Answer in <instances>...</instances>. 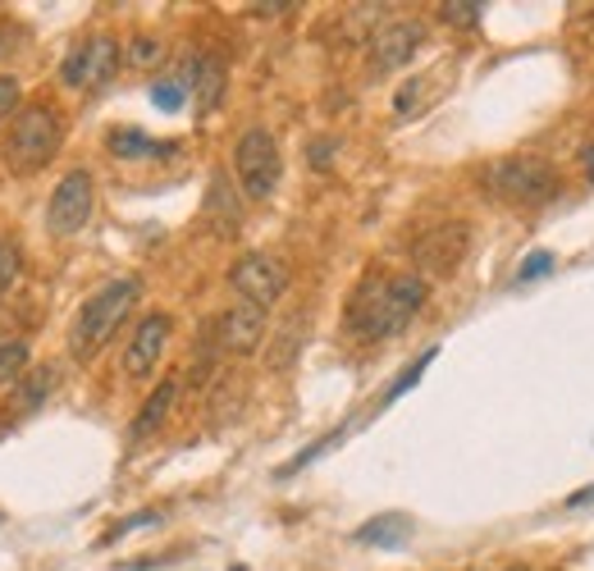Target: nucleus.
<instances>
[{
	"label": "nucleus",
	"mask_w": 594,
	"mask_h": 571,
	"mask_svg": "<svg viewBox=\"0 0 594 571\" xmlns=\"http://www.w3.org/2000/svg\"><path fill=\"white\" fill-rule=\"evenodd\" d=\"M430 361H434V348H430V352H421L417 361H411V366L403 371V380H398V384L389 388V394H384V403H394V398H403V394H407V388H411V384H417V380L426 375V366H430Z\"/></svg>",
	"instance_id": "nucleus-22"
},
{
	"label": "nucleus",
	"mask_w": 594,
	"mask_h": 571,
	"mask_svg": "<svg viewBox=\"0 0 594 571\" xmlns=\"http://www.w3.org/2000/svg\"><path fill=\"white\" fill-rule=\"evenodd\" d=\"M165 56V46L156 42V37H133V46H128V60H133V65H156Z\"/></svg>",
	"instance_id": "nucleus-24"
},
{
	"label": "nucleus",
	"mask_w": 594,
	"mask_h": 571,
	"mask_svg": "<svg viewBox=\"0 0 594 571\" xmlns=\"http://www.w3.org/2000/svg\"><path fill=\"white\" fill-rule=\"evenodd\" d=\"M115 69H119V42L110 33H96V37H88L69 50L65 65H60V78L79 92H96V88L110 83Z\"/></svg>",
	"instance_id": "nucleus-7"
},
{
	"label": "nucleus",
	"mask_w": 594,
	"mask_h": 571,
	"mask_svg": "<svg viewBox=\"0 0 594 571\" xmlns=\"http://www.w3.org/2000/svg\"><path fill=\"white\" fill-rule=\"evenodd\" d=\"M19 275H23V261H19V247H10V243H0V298H5L14 283H19Z\"/></svg>",
	"instance_id": "nucleus-19"
},
{
	"label": "nucleus",
	"mask_w": 594,
	"mask_h": 571,
	"mask_svg": "<svg viewBox=\"0 0 594 571\" xmlns=\"http://www.w3.org/2000/svg\"><path fill=\"white\" fill-rule=\"evenodd\" d=\"M503 571H535V567H503Z\"/></svg>",
	"instance_id": "nucleus-31"
},
{
	"label": "nucleus",
	"mask_w": 594,
	"mask_h": 571,
	"mask_svg": "<svg viewBox=\"0 0 594 571\" xmlns=\"http://www.w3.org/2000/svg\"><path fill=\"white\" fill-rule=\"evenodd\" d=\"M19 101H23V83L14 73H0V119H10L19 110Z\"/></svg>",
	"instance_id": "nucleus-23"
},
{
	"label": "nucleus",
	"mask_w": 594,
	"mask_h": 571,
	"mask_svg": "<svg viewBox=\"0 0 594 571\" xmlns=\"http://www.w3.org/2000/svg\"><path fill=\"white\" fill-rule=\"evenodd\" d=\"M188 92L197 96V110H216L224 96V60L220 56H197L193 73H188Z\"/></svg>",
	"instance_id": "nucleus-13"
},
{
	"label": "nucleus",
	"mask_w": 594,
	"mask_h": 571,
	"mask_svg": "<svg viewBox=\"0 0 594 571\" xmlns=\"http://www.w3.org/2000/svg\"><path fill=\"white\" fill-rule=\"evenodd\" d=\"M142 298V279L133 275H124V279H110L106 289H96L83 306H79V316H73V329H69V352L73 361H92L101 348H106L119 325L128 321V311L138 306Z\"/></svg>",
	"instance_id": "nucleus-2"
},
{
	"label": "nucleus",
	"mask_w": 594,
	"mask_h": 571,
	"mask_svg": "<svg viewBox=\"0 0 594 571\" xmlns=\"http://www.w3.org/2000/svg\"><path fill=\"white\" fill-rule=\"evenodd\" d=\"M426 83H430V78H407V83L398 88V96H394V110L407 119L411 110H417L421 106V96H426Z\"/></svg>",
	"instance_id": "nucleus-20"
},
{
	"label": "nucleus",
	"mask_w": 594,
	"mask_h": 571,
	"mask_svg": "<svg viewBox=\"0 0 594 571\" xmlns=\"http://www.w3.org/2000/svg\"><path fill=\"white\" fill-rule=\"evenodd\" d=\"M421 42H426V23H417V19L384 23V28L371 37V50H366L371 73H394V69H403V65L421 50Z\"/></svg>",
	"instance_id": "nucleus-11"
},
{
	"label": "nucleus",
	"mask_w": 594,
	"mask_h": 571,
	"mask_svg": "<svg viewBox=\"0 0 594 571\" xmlns=\"http://www.w3.org/2000/svg\"><path fill=\"white\" fill-rule=\"evenodd\" d=\"M334 147H339V142H334V138H325V142H312V165H316V170H325V165L334 161V155H329Z\"/></svg>",
	"instance_id": "nucleus-27"
},
{
	"label": "nucleus",
	"mask_w": 594,
	"mask_h": 571,
	"mask_svg": "<svg viewBox=\"0 0 594 571\" xmlns=\"http://www.w3.org/2000/svg\"><path fill=\"white\" fill-rule=\"evenodd\" d=\"M170 334H174V321L165 316V311H151V316L138 321L133 339L124 343V375L128 380H142L161 366V357L170 348Z\"/></svg>",
	"instance_id": "nucleus-10"
},
{
	"label": "nucleus",
	"mask_w": 594,
	"mask_h": 571,
	"mask_svg": "<svg viewBox=\"0 0 594 571\" xmlns=\"http://www.w3.org/2000/svg\"><path fill=\"white\" fill-rule=\"evenodd\" d=\"M407 535H411V522H407V516H375L371 526L357 531L361 544H384V549H394V544H407Z\"/></svg>",
	"instance_id": "nucleus-17"
},
{
	"label": "nucleus",
	"mask_w": 594,
	"mask_h": 571,
	"mask_svg": "<svg viewBox=\"0 0 594 571\" xmlns=\"http://www.w3.org/2000/svg\"><path fill=\"white\" fill-rule=\"evenodd\" d=\"M261 339H266V311L252 306V302H234L216 321V343L234 357H252L256 348H261Z\"/></svg>",
	"instance_id": "nucleus-12"
},
{
	"label": "nucleus",
	"mask_w": 594,
	"mask_h": 571,
	"mask_svg": "<svg viewBox=\"0 0 594 571\" xmlns=\"http://www.w3.org/2000/svg\"><path fill=\"white\" fill-rule=\"evenodd\" d=\"M229 283H234V293L243 302L266 311V306H275L283 293H289V270L266 252H247V256L234 261V270H229Z\"/></svg>",
	"instance_id": "nucleus-8"
},
{
	"label": "nucleus",
	"mask_w": 594,
	"mask_h": 571,
	"mask_svg": "<svg viewBox=\"0 0 594 571\" xmlns=\"http://www.w3.org/2000/svg\"><path fill=\"white\" fill-rule=\"evenodd\" d=\"M14 23H0V56H14Z\"/></svg>",
	"instance_id": "nucleus-28"
},
{
	"label": "nucleus",
	"mask_w": 594,
	"mask_h": 571,
	"mask_svg": "<svg viewBox=\"0 0 594 571\" xmlns=\"http://www.w3.org/2000/svg\"><path fill=\"white\" fill-rule=\"evenodd\" d=\"M467 247H471V229L462 224V220H453V224H434V229L421 233L417 243H411V261L421 266V279H426V275L444 279V275H453V270L462 266Z\"/></svg>",
	"instance_id": "nucleus-9"
},
{
	"label": "nucleus",
	"mask_w": 594,
	"mask_h": 571,
	"mask_svg": "<svg viewBox=\"0 0 594 571\" xmlns=\"http://www.w3.org/2000/svg\"><path fill=\"white\" fill-rule=\"evenodd\" d=\"M426 279L421 275H371L361 289L352 293L348 306V325L361 334L366 343L375 339H394L398 329L417 321V311L426 306Z\"/></svg>",
	"instance_id": "nucleus-1"
},
{
	"label": "nucleus",
	"mask_w": 594,
	"mask_h": 571,
	"mask_svg": "<svg viewBox=\"0 0 594 571\" xmlns=\"http://www.w3.org/2000/svg\"><path fill=\"white\" fill-rule=\"evenodd\" d=\"M28 343L23 339H5L0 343V384H10V380H19L23 371H28Z\"/></svg>",
	"instance_id": "nucleus-18"
},
{
	"label": "nucleus",
	"mask_w": 594,
	"mask_h": 571,
	"mask_svg": "<svg viewBox=\"0 0 594 571\" xmlns=\"http://www.w3.org/2000/svg\"><path fill=\"white\" fill-rule=\"evenodd\" d=\"M60 142H65V115H60V106H50V101H28V106L14 115L5 142H0V155H5V170L37 174L50 155L60 151Z\"/></svg>",
	"instance_id": "nucleus-3"
},
{
	"label": "nucleus",
	"mask_w": 594,
	"mask_h": 571,
	"mask_svg": "<svg viewBox=\"0 0 594 571\" xmlns=\"http://www.w3.org/2000/svg\"><path fill=\"white\" fill-rule=\"evenodd\" d=\"M110 155H119V161H147V155H161L165 147L151 142L147 133H138V128H115V133L106 138Z\"/></svg>",
	"instance_id": "nucleus-16"
},
{
	"label": "nucleus",
	"mask_w": 594,
	"mask_h": 571,
	"mask_svg": "<svg viewBox=\"0 0 594 571\" xmlns=\"http://www.w3.org/2000/svg\"><path fill=\"white\" fill-rule=\"evenodd\" d=\"M480 10H485V5H476V0H467V5H462V0H449V5H439V14H444L449 23H457V28H476V23H480Z\"/></svg>",
	"instance_id": "nucleus-21"
},
{
	"label": "nucleus",
	"mask_w": 594,
	"mask_h": 571,
	"mask_svg": "<svg viewBox=\"0 0 594 571\" xmlns=\"http://www.w3.org/2000/svg\"><path fill=\"white\" fill-rule=\"evenodd\" d=\"M14 384H19V388H14V411H19V417H33V411L46 403L56 375H50V371H28V375H19Z\"/></svg>",
	"instance_id": "nucleus-15"
},
{
	"label": "nucleus",
	"mask_w": 594,
	"mask_h": 571,
	"mask_svg": "<svg viewBox=\"0 0 594 571\" xmlns=\"http://www.w3.org/2000/svg\"><path fill=\"white\" fill-rule=\"evenodd\" d=\"M174 398H178V384H174V380H165V384L156 388V394H151V398L142 403V417L133 421V439H147L151 430H161V421L170 417Z\"/></svg>",
	"instance_id": "nucleus-14"
},
{
	"label": "nucleus",
	"mask_w": 594,
	"mask_h": 571,
	"mask_svg": "<svg viewBox=\"0 0 594 571\" xmlns=\"http://www.w3.org/2000/svg\"><path fill=\"white\" fill-rule=\"evenodd\" d=\"M549 270H554V256H549V252H539V256H531V261H526V270L516 275V279H531V275H549Z\"/></svg>",
	"instance_id": "nucleus-26"
},
{
	"label": "nucleus",
	"mask_w": 594,
	"mask_h": 571,
	"mask_svg": "<svg viewBox=\"0 0 594 571\" xmlns=\"http://www.w3.org/2000/svg\"><path fill=\"white\" fill-rule=\"evenodd\" d=\"M92 211H96V178L88 170H69L56 184V193H50L46 224L56 238H73V233L88 229Z\"/></svg>",
	"instance_id": "nucleus-6"
},
{
	"label": "nucleus",
	"mask_w": 594,
	"mask_h": 571,
	"mask_svg": "<svg viewBox=\"0 0 594 571\" xmlns=\"http://www.w3.org/2000/svg\"><path fill=\"white\" fill-rule=\"evenodd\" d=\"M585 503H594V489H581V494L567 499V508H585Z\"/></svg>",
	"instance_id": "nucleus-29"
},
{
	"label": "nucleus",
	"mask_w": 594,
	"mask_h": 571,
	"mask_svg": "<svg viewBox=\"0 0 594 571\" xmlns=\"http://www.w3.org/2000/svg\"><path fill=\"white\" fill-rule=\"evenodd\" d=\"M581 165H585V174H590V184H594V147H585V155H581Z\"/></svg>",
	"instance_id": "nucleus-30"
},
{
	"label": "nucleus",
	"mask_w": 594,
	"mask_h": 571,
	"mask_svg": "<svg viewBox=\"0 0 594 571\" xmlns=\"http://www.w3.org/2000/svg\"><path fill=\"white\" fill-rule=\"evenodd\" d=\"M480 184L489 197L508 206H539L558 193V170L539 161V155H503V161H494L480 174Z\"/></svg>",
	"instance_id": "nucleus-4"
},
{
	"label": "nucleus",
	"mask_w": 594,
	"mask_h": 571,
	"mask_svg": "<svg viewBox=\"0 0 594 571\" xmlns=\"http://www.w3.org/2000/svg\"><path fill=\"white\" fill-rule=\"evenodd\" d=\"M234 174H238V188L252 201H270L279 188V174H283V155L279 142L266 133V128H247L234 147Z\"/></svg>",
	"instance_id": "nucleus-5"
},
{
	"label": "nucleus",
	"mask_w": 594,
	"mask_h": 571,
	"mask_svg": "<svg viewBox=\"0 0 594 571\" xmlns=\"http://www.w3.org/2000/svg\"><path fill=\"white\" fill-rule=\"evenodd\" d=\"M184 96H188V83H156L151 88V101H156L161 110H178L184 106Z\"/></svg>",
	"instance_id": "nucleus-25"
}]
</instances>
